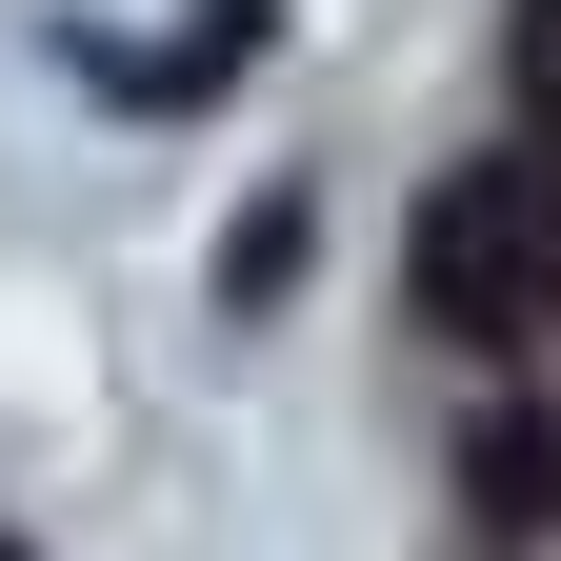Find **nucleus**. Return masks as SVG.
<instances>
[{"label": "nucleus", "instance_id": "1", "mask_svg": "<svg viewBox=\"0 0 561 561\" xmlns=\"http://www.w3.org/2000/svg\"><path fill=\"white\" fill-rule=\"evenodd\" d=\"M401 280H421V321H442V341H541V321H561V181H541V161L421 181Z\"/></svg>", "mask_w": 561, "mask_h": 561}, {"label": "nucleus", "instance_id": "2", "mask_svg": "<svg viewBox=\"0 0 561 561\" xmlns=\"http://www.w3.org/2000/svg\"><path fill=\"white\" fill-rule=\"evenodd\" d=\"M461 481H481V522H561V401H502L461 442Z\"/></svg>", "mask_w": 561, "mask_h": 561}, {"label": "nucleus", "instance_id": "3", "mask_svg": "<svg viewBox=\"0 0 561 561\" xmlns=\"http://www.w3.org/2000/svg\"><path fill=\"white\" fill-rule=\"evenodd\" d=\"M301 241H321V221H301V181H261L241 221H221V301H280V280H301Z\"/></svg>", "mask_w": 561, "mask_h": 561}, {"label": "nucleus", "instance_id": "4", "mask_svg": "<svg viewBox=\"0 0 561 561\" xmlns=\"http://www.w3.org/2000/svg\"><path fill=\"white\" fill-rule=\"evenodd\" d=\"M502 81H522V121H541V181H561V0H522V21H502Z\"/></svg>", "mask_w": 561, "mask_h": 561}]
</instances>
